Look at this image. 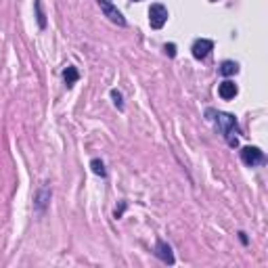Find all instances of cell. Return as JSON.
I'll use <instances>...</instances> for the list:
<instances>
[{
  "label": "cell",
  "instance_id": "6da1fadb",
  "mask_svg": "<svg viewBox=\"0 0 268 268\" xmlns=\"http://www.w3.org/2000/svg\"><path fill=\"white\" fill-rule=\"evenodd\" d=\"M211 114L216 115V122H218V128H220V132L224 134V140H227V145L229 147H239V136L237 134H241L239 132V126H237V119L235 115H230V114H224V111H211Z\"/></svg>",
  "mask_w": 268,
  "mask_h": 268
},
{
  "label": "cell",
  "instance_id": "7a4b0ae2",
  "mask_svg": "<svg viewBox=\"0 0 268 268\" xmlns=\"http://www.w3.org/2000/svg\"><path fill=\"white\" fill-rule=\"evenodd\" d=\"M168 21V9L164 4H153L149 9V23L153 30H161Z\"/></svg>",
  "mask_w": 268,
  "mask_h": 268
},
{
  "label": "cell",
  "instance_id": "3957f363",
  "mask_svg": "<svg viewBox=\"0 0 268 268\" xmlns=\"http://www.w3.org/2000/svg\"><path fill=\"white\" fill-rule=\"evenodd\" d=\"M241 159H243L245 166L256 168V166L264 164V153L260 151L258 147H243V149H241Z\"/></svg>",
  "mask_w": 268,
  "mask_h": 268
},
{
  "label": "cell",
  "instance_id": "277c9868",
  "mask_svg": "<svg viewBox=\"0 0 268 268\" xmlns=\"http://www.w3.org/2000/svg\"><path fill=\"white\" fill-rule=\"evenodd\" d=\"M98 6H101V11L105 13V17H107L109 21H114V23H117V25H126V19H124V15L117 11V6L111 2V0H98Z\"/></svg>",
  "mask_w": 268,
  "mask_h": 268
},
{
  "label": "cell",
  "instance_id": "5b68a950",
  "mask_svg": "<svg viewBox=\"0 0 268 268\" xmlns=\"http://www.w3.org/2000/svg\"><path fill=\"white\" fill-rule=\"evenodd\" d=\"M193 57L197 59V61H201V59H206L208 55L214 51V42L211 40H208V38H199V40H195L193 42Z\"/></svg>",
  "mask_w": 268,
  "mask_h": 268
},
{
  "label": "cell",
  "instance_id": "8992f818",
  "mask_svg": "<svg viewBox=\"0 0 268 268\" xmlns=\"http://www.w3.org/2000/svg\"><path fill=\"white\" fill-rule=\"evenodd\" d=\"M155 256H157L161 262H166V264H174L172 248L166 241H161V239H157V243H155Z\"/></svg>",
  "mask_w": 268,
  "mask_h": 268
},
{
  "label": "cell",
  "instance_id": "52a82bcc",
  "mask_svg": "<svg viewBox=\"0 0 268 268\" xmlns=\"http://www.w3.org/2000/svg\"><path fill=\"white\" fill-rule=\"evenodd\" d=\"M239 93V88H237V84L235 82H230V80H224L220 86H218V95H220L224 101H230V98H235Z\"/></svg>",
  "mask_w": 268,
  "mask_h": 268
},
{
  "label": "cell",
  "instance_id": "ba28073f",
  "mask_svg": "<svg viewBox=\"0 0 268 268\" xmlns=\"http://www.w3.org/2000/svg\"><path fill=\"white\" fill-rule=\"evenodd\" d=\"M77 77H80V74H77V69L72 67V65H69L65 72H63V80H65L67 86H74V84L77 82Z\"/></svg>",
  "mask_w": 268,
  "mask_h": 268
},
{
  "label": "cell",
  "instance_id": "9c48e42d",
  "mask_svg": "<svg viewBox=\"0 0 268 268\" xmlns=\"http://www.w3.org/2000/svg\"><path fill=\"white\" fill-rule=\"evenodd\" d=\"M239 72V65L235 61H222V65H220V74L222 76H235Z\"/></svg>",
  "mask_w": 268,
  "mask_h": 268
},
{
  "label": "cell",
  "instance_id": "30bf717a",
  "mask_svg": "<svg viewBox=\"0 0 268 268\" xmlns=\"http://www.w3.org/2000/svg\"><path fill=\"white\" fill-rule=\"evenodd\" d=\"M90 168H93V172L96 176H107V170H105V164L101 159H93L90 161Z\"/></svg>",
  "mask_w": 268,
  "mask_h": 268
},
{
  "label": "cell",
  "instance_id": "8fae6325",
  "mask_svg": "<svg viewBox=\"0 0 268 268\" xmlns=\"http://www.w3.org/2000/svg\"><path fill=\"white\" fill-rule=\"evenodd\" d=\"M46 199H51V191H48V189H42L40 195H38V203H36L38 210H42L46 206Z\"/></svg>",
  "mask_w": 268,
  "mask_h": 268
},
{
  "label": "cell",
  "instance_id": "7c38bea8",
  "mask_svg": "<svg viewBox=\"0 0 268 268\" xmlns=\"http://www.w3.org/2000/svg\"><path fill=\"white\" fill-rule=\"evenodd\" d=\"M111 98H114L117 109H124V101H122V93H119V90H111Z\"/></svg>",
  "mask_w": 268,
  "mask_h": 268
},
{
  "label": "cell",
  "instance_id": "4fadbf2b",
  "mask_svg": "<svg viewBox=\"0 0 268 268\" xmlns=\"http://www.w3.org/2000/svg\"><path fill=\"white\" fill-rule=\"evenodd\" d=\"M164 51H166L168 57H176V44H172V42H170V44H166V46H164Z\"/></svg>",
  "mask_w": 268,
  "mask_h": 268
},
{
  "label": "cell",
  "instance_id": "5bb4252c",
  "mask_svg": "<svg viewBox=\"0 0 268 268\" xmlns=\"http://www.w3.org/2000/svg\"><path fill=\"white\" fill-rule=\"evenodd\" d=\"M124 210H126V201H122V203H119V208H115V211H114V216H115V218H122V214H124Z\"/></svg>",
  "mask_w": 268,
  "mask_h": 268
},
{
  "label": "cell",
  "instance_id": "9a60e30c",
  "mask_svg": "<svg viewBox=\"0 0 268 268\" xmlns=\"http://www.w3.org/2000/svg\"><path fill=\"white\" fill-rule=\"evenodd\" d=\"M136 2H140V0H136Z\"/></svg>",
  "mask_w": 268,
  "mask_h": 268
}]
</instances>
